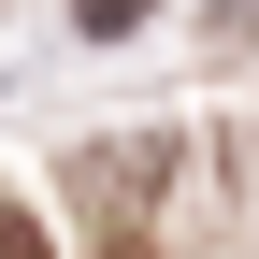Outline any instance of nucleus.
Returning a JSON list of instances; mask_svg holds the SVG:
<instances>
[{
  "mask_svg": "<svg viewBox=\"0 0 259 259\" xmlns=\"http://www.w3.org/2000/svg\"><path fill=\"white\" fill-rule=\"evenodd\" d=\"M72 29H87V44H115V29H144V0H72Z\"/></svg>",
  "mask_w": 259,
  "mask_h": 259,
  "instance_id": "1",
  "label": "nucleus"
}]
</instances>
